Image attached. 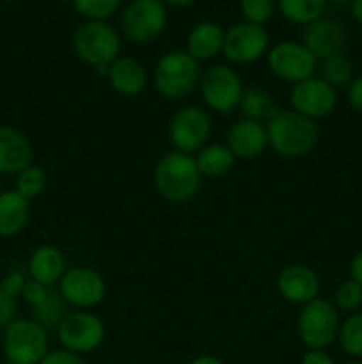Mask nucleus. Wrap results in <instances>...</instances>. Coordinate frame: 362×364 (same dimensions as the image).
<instances>
[{"label":"nucleus","instance_id":"nucleus-14","mask_svg":"<svg viewBox=\"0 0 362 364\" xmlns=\"http://www.w3.org/2000/svg\"><path fill=\"white\" fill-rule=\"evenodd\" d=\"M290 103L295 112L312 121L322 119L336 110L337 91L323 78L311 77L291 87Z\"/></svg>","mask_w":362,"mask_h":364},{"label":"nucleus","instance_id":"nucleus-10","mask_svg":"<svg viewBox=\"0 0 362 364\" xmlns=\"http://www.w3.org/2000/svg\"><path fill=\"white\" fill-rule=\"evenodd\" d=\"M213 121L204 109L195 105L181 107L169 123L170 144L176 151L192 153L199 151L206 146L212 135Z\"/></svg>","mask_w":362,"mask_h":364},{"label":"nucleus","instance_id":"nucleus-15","mask_svg":"<svg viewBox=\"0 0 362 364\" xmlns=\"http://www.w3.org/2000/svg\"><path fill=\"white\" fill-rule=\"evenodd\" d=\"M277 290L287 302L304 306L318 299L322 283H319L318 274L311 267L295 263V265L284 267L279 272Z\"/></svg>","mask_w":362,"mask_h":364},{"label":"nucleus","instance_id":"nucleus-13","mask_svg":"<svg viewBox=\"0 0 362 364\" xmlns=\"http://www.w3.org/2000/svg\"><path fill=\"white\" fill-rule=\"evenodd\" d=\"M59 284V291L64 301L78 309H89L102 304L106 294L105 279L91 267L67 269Z\"/></svg>","mask_w":362,"mask_h":364},{"label":"nucleus","instance_id":"nucleus-25","mask_svg":"<svg viewBox=\"0 0 362 364\" xmlns=\"http://www.w3.org/2000/svg\"><path fill=\"white\" fill-rule=\"evenodd\" d=\"M327 0H279V11L290 23L307 27L325 13Z\"/></svg>","mask_w":362,"mask_h":364},{"label":"nucleus","instance_id":"nucleus-9","mask_svg":"<svg viewBox=\"0 0 362 364\" xmlns=\"http://www.w3.org/2000/svg\"><path fill=\"white\" fill-rule=\"evenodd\" d=\"M55 333L62 348L80 355L102 347L106 336L103 320L91 311L67 313Z\"/></svg>","mask_w":362,"mask_h":364},{"label":"nucleus","instance_id":"nucleus-6","mask_svg":"<svg viewBox=\"0 0 362 364\" xmlns=\"http://www.w3.org/2000/svg\"><path fill=\"white\" fill-rule=\"evenodd\" d=\"M48 347V331L35 320H14L4 333V354L11 364H39Z\"/></svg>","mask_w":362,"mask_h":364},{"label":"nucleus","instance_id":"nucleus-18","mask_svg":"<svg viewBox=\"0 0 362 364\" xmlns=\"http://www.w3.org/2000/svg\"><path fill=\"white\" fill-rule=\"evenodd\" d=\"M34 149L28 139L13 127H0V174H20L32 166Z\"/></svg>","mask_w":362,"mask_h":364},{"label":"nucleus","instance_id":"nucleus-41","mask_svg":"<svg viewBox=\"0 0 362 364\" xmlns=\"http://www.w3.org/2000/svg\"><path fill=\"white\" fill-rule=\"evenodd\" d=\"M351 14L357 20V23L362 25V0H353V4H351Z\"/></svg>","mask_w":362,"mask_h":364},{"label":"nucleus","instance_id":"nucleus-39","mask_svg":"<svg viewBox=\"0 0 362 364\" xmlns=\"http://www.w3.org/2000/svg\"><path fill=\"white\" fill-rule=\"evenodd\" d=\"M350 279H353L355 283H358L362 287V249L350 262Z\"/></svg>","mask_w":362,"mask_h":364},{"label":"nucleus","instance_id":"nucleus-31","mask_svg":"<svg viewBox=\"0 0 362 364\" xmlns=\"http://www.w3.org/2000/svg\"><path fill=\"white\" fill-rule=\"evenodd\" d=\"M240 9L245 21L265 27L275 13V2L273 0H241Z\"/></svg>","mask_w":362,"mask_h":364},{"label":"nucleus","instance_id":"nucleus-45","mask_svg":"<svg viewBox=\"0 0 362 364\" xmlns=\"http://www.w3.org/2000/svg\"><path fill=\"white\" fill-rule=\"evenodd\" d=\"M6 364H11V363H6Z\"/></svg>","mask_w":362,"mask_h":364},{"label":"nucleus","instance_id":"nucleus-8","mask_svg":"<svg viewBox=\"0 0 362 364\" xmlns=\"http://www.w3.org/2000/svg\"><path fill=\"white\" fill-rule=\"evenodd\" d=\"M201 96L206 105L219 114H229L240 105L243 84L236 70L227 64H213L199 80Z\"/></svg>","mask_w":362,"mask_h":364},{"label":"nucleus","instance_id":"nucleus-4","mask_svg":"<svg viewBox=\"0 0 362 364\" xmlns=\"http://www.w3.org/2000/svg\"><path fill=\"white\" fill-rule=\"evenodd\" d=\"M121 36L109 21H85L75 31L73 50L80 60L96 68L110 66L121 57Z\"/></svg>","mask_w":362,"mask_h":364},{"label":"nucleus","instance_id":"nucleus-22","mask_svg":"<svg viewBox=\"0 0 362 364\" xmlns=\"http://www.w3.org/2000/svg\"><path fill=\"white\" fill-rule=\"evenodd\" d=\"M31 219V201L18 191L0 192V237H16Z\"/></svg>","mask_w":362,"mask_h":364},{"label":"nucleus","instance_id":"nucleus-35","mask_svg":"<svg viewBox=\"0 0 362 364\" xmlns=\"http://www.w3.org/2000/svg\"><path fill=\"white\" fill-rule=\"evenodd\" d=\"M39 364H89L84 355L75 354V352L59 348V350H50Z\"/></svg>","mask_w":362,"mask_h":364},{"label":"nucleus","instance_id":"nucleus-32","mask_svg":"<svg viewBox=\"0 0 362 364\" xmlns=\"http://www.w3.org/2000/svg\"><path fill=\"white\" fill-rule=\"evenodd\" d=\"M334 301L337 308L343 311L355 313L362 306V287L353 279L343 281L334 294Z\"/></svg>","mask_w":362,"mask_h":364},{"label":"nucleus","instance_id":"nucleus-12","mask_svg":"<svg viewBox=\"0 0 362 364\" xmlns=\"http://www.w3.org/2000/svg\"><path fill=\"white\" fill-rule=\"evenodd\" d=\"M270 46V36L261 25L240 21L226 31L222 53L233 64H252L265 57Z\"/></svg>","mask_w":362,"mask_h":364},{"label":"nucleus","instance_id":"nucleus-11","mask_svg":"<svg viewBox=\"0 0 362 364\" xmlns=\"http://www.w3.org/2000/svg\"><path fill=\"white\" fill-rule=\"evenodd\" d=\"M270 71L287 84H298L314 77L318 59L304 43L280 41L268 50Z\"/></svg>","mask_w":362,"mask_h":364},{"label":"nucleus","instance_id":"nucleus-24","mask_svg":"<svg viewBox=\"0 0 362 364\" xmlns=\"http://www.w3.org/2000/svg\"><path fill=\"white\" fill-rule=\"evenodd\" d=\"M240 110L245 119L258 121V123H268L279 109L275 105V100L266 89L248 87L243 89V95L240 100Z\"/></svg>","mask_w":362,"mask_h":364},{"label":"nucleus","instance_id":"nucleus-16","mask_svg":"<svg viewBox=\"0 0 362 364\" xmlns=\"http://www.w3.org/2000/svg\"><path fill=\"white\" fill-rule=\"evenodd\" d=\"M302 43L311 50L316 59L323 60L343 53L344 45H346V32L337 20L322 16L305 27Z\"/></svg>","mask_w":362,"mask_h":364},{"label":"nucleus","instance_id":"nucleus-38","mask_svg":"<svg viewBox=\"0 0 362 364\" xmlns=\"http://www.w3.org/2000/svg\"><path fill=\"white\" fill-rule=\"evenodd\" d=\"M300 364H336L325 350H309Z\"/></svg>","mask_w":362,"mask_h":364},{"label":"nucleus","instance_id":"nucleus-3","mask_svg":"<svg viewBox=\"0 0 362 364\" xmlns=\"http://www.w3.org/2000/svg\"><path fill=\"white\" fill-rule=\"evenodd\" d=\"M201 80V64L187 50H170L158 59L153 75L155 87L163 98L181 100Z\"/></svg>","mask_w":362,"mask_h":364},{"label":"nucleus","instance_id":"nucleus-2","mask_svg":"<svg viewBox=\"0 0 362 364\" xmlns=\"http://www.w3.org/2000/svg\"><path fill=\"white\" fill-rule=\"evenodd\" d=\"M268 146L284 159H300L309 155L318 142V124L302 114L279 110L266 123Z\"/></svg>","mask_w":362,"mask_h":364},{"label":"nucleus","instance_id":"nucleus-1","mask_svg":"<svg viewBox=\"0 0 362 364\" xmlns=\"http://www.w3.org/2000/svg\"><path fill=\"white\" fill-rule=\"evenodd\" d=\"M201 173L192 155L181 151L165 153L153 169L156 191L165 201L188 203L201 191Z\"/></svg>","mask_w":362,"mask_h":364},{"label":"nucleus","instance_id":"nucleus-23","mask_svg":"<svg viewBox=\"0 0 362 364\" xmlns=\"http://www.w3.org/2000/svg\"><path fill=\"white\" fill-rule=\"evenodd\" d=\"M194 159L201 176L206 178L226 176L236 162V156L226 144H206L204 148L199 149Z\"/></svg>","mask_w":362,"mask_h":364},{"label":"nucleus","instance_id":"nucleus-33","mask_svg":"<svg viewBox=\"0 0 362 364\" xmlns=\"http://www.w3.org/2000/svg\"><path fill=\"white\" fill-rule=\"evenodd\" d=\"M16 299L7 295L0 288V331H6L16 320Z\"/></svg>","mask_w":362,"mask_h":364},{"label":"nucleus","instance_id":"nucleus-40","mask_svg":"<svg viewBox=\"0 0 362 364\" xmlns=\"http://www.w3.org/2000/svg\"><path fill=\"white\" fill-rule=\"evenodd\" d=\"M188 364H224V361L220 358H216V355L202 354V355H197L195 359H192Z\"/></svg>","mask_w":362,"mask_h":364},{"label":"nucleus","instance_id":"nucleus-19","mask_svg":"<svg viewBox=\"0 0 362 364\" xmlns=\"http://www.w3.org/2000/svg\"><path fill=\"white\" fill-rule=\"evenodd\" d=\"M109 82L123 96H138L148 87V71L133 57H117L110 64Z\"/></svg>","mask_w":362,"mask_h":364},{"label":"nucleus","instance_id":"nucleus-30","mask_svg":"<svg viewBox=\"0 0 362 364\" xmlns=\"http://www.w3.org/2000/svg\"><path fill=\"white\" fill-rule=\"evenodd\" d=\"M73 6L87 21H106L119 9L121 0H73Z\"/></svg>","mask_w":362,"mask_h":364},{"label":"nucleus","instance_id":"nucleus-17","mask_svg":"<svg viewBox=\"0 0 362 364\" xmlns=\"http://www.w3.org/2000/svg\"><path fill=\"white\" fill-rule=\"evenodd\" d=\"M226 146L236 159L252 160L261 155L268 146L266 127L251 119H240L233 123L226 135Z\"/></svg>","mask_w":362,"mask_h":364},{"label":"nucleus","instance_id":"nucleus-20","mask_svg":"<svg viewBox=\"0 0 362 364\" xmlns=\"http://www.w3.org/2000/svg\"><path fill=\"white\" fill-rule=\"evenodd\" d=\"M66 270V258L62 251L53 245H41L32 252L28 259V272L32 279L48 288L59 283Z\"/></svg>","mask_w":362,"mask_h":364},{"label":"nucleus","instance_id":"nucleus-37","mask_svg":"<svg viewBox=\"0 0 362 364\" xmlns=\"http://www.w3.org/2000/svg\"><path fill=\"white\" fill-rule=\"evenodd\" d=\"M348 103L351 109L362 114V75L353 78L348 85Z\"/></svg>","mask_w":362,"mask_h":364},{"label":"nucleus","instance_id":"nucleus-21","mask_svg":"<svg viewBox=\"0 0 362 364\" xmlns=\"http://www.w3.org/2000/svg\"><path fill=\"white\" fill-rule=\"evenodd\" d=\"M226 32L215 21H201L190 31L187 38V52L195 60H209L220 55L224 50Z\"/></svg>","mask_w":362,"mask_h":364},{"label":"nucleus","instance_id":"nucleus-34","mask_svg":"<svg viewBox=\"0 0 362 364\" xmlns=\"http://www.w3.org/2000/svg\"><path fill=\"white\" fill-rule=\"evenodd\" d=\"M48 294H50L48 287H45V284H41V283H38V281L31 279V281H27V284H25L21 297H23V301L27 302L31 308H34V306H38L39 302L45 301L46 295H48Z\"/></svg>","mask_w":362,"mask_h":364},{"label":"nucleus","instance_id":"nucleus-29","mask_svg":"<svg viewBox=\"0 0 362 364\" xmlns=\"http://www.w3.org/2000/svg\"><path fill=\"white\" fill-rule=\"evenodd\" d=\"M46 185H48V178H46L45 171L39 166H31L21 171L20 174H16V188L14 191L20 192L28 201H32L45 192Z\"/></svg>","mask_w":362,"mask_h":364},{"label":"nucleus","instance_id":"nucleus-36","mask_svg":"<svg viewBox=\"0 0 362 364\" xmlns=\"http://www.w3.org/2000/svg\"><path fill=\"white\" fill-rule=\"evenodd\" d=\"M25 284H27V279H25L23 274L11 272L4 277V281L0 283V288H2L7 295H11V297L16 299V297H21Z\"/></svg>","mask_w":362,"mask_h":364},{"label":"nucleus","instance_id":"nucleus-7","mask_svg":"<svg viewBox=\"0 0 362 364\" xmlns=\"http://www.w3.org/2000/svg\"><path fill=\"white\" fill-rule=\"evenodd\" d=\"M167 27V7L162 0H131L121 16V31L135 45L153 43Z\"/></svg>","mask_w":362,"mask_h":364},{"label":"nucleus","instance_id":"nucleus-43","mask_svg":"<svg viewBox=\"0 0 362 364\" xmlns=\"http://www.w3.org/2000/svg\"><path fill=\"white\" fill-rule=\"evenodd\" d=\"M350 364H362V361H353V363H350Z\"/></svg>","mask_w":362,"mask_h":364},{"label":"nucleus","instance_id":"nucleus-44","mask_svg":"<svg viewBox=\"0 0 362 364\" xmlns=\"http://www.w3.org/2000/svg\"><path fill=\"white\" fill-rule=\"evenodd\" d=\"M4 2H13V0H4Z\"/></svg>","mask_w":362,"mask_h":364},{"label":"nucleus","instance_id":"nucleus-27","mask_svg":"<svg viewBox=\"0 0 362 364\" xmlns=\"http://www.w3.org/2000/svg\"><path fill=\"white\" fill-rule=\"evenodd\" d=\"M337 341L343 352L350 358H362V311H355L341 322Z\"/></svg>","mask_w":362,"mask_h":364},{"label":"nucleus","instance_id":"nucleus-28","mask_svg":"<svg viewBox=\"0 0 362 364\" xmlns=\"http://www.w3.org/2000/svg\"><path fill=\"white\" fill-rule=\"evenodd\" d=\"M322 78L337 91V89L344 87V85H350V82L353 80V64L343 53L323 59Z\"/></svg>","mask_w":362,"mask_h":364},{"label":"nucleus","instance_id":"nucleus-42","mask_svg":"<svg viewBox=\"0 0 362 364\" xmlns=\"http://www.w3.org/2000/svg\"><path fill=\"white\" fill-rule=\"evenodd\" d=\"M163 4H167V6H172V7H187L190 6V4H194L195 0H162Z\"/></svg>","mask_w":362,"mask_h":364},{"label":"nucleus","instance_id":"nucleus-5","mask_svg":"<svg viewBox=\"0 0 362 364\" xmlns=\"http://www.w3.org/2000/svg\"><path fill=\"white\" fill-rule=\"evenodd\" d=\"M341 320L337 308L325 299L302 306L297 320L298 338L309 350H325L337 340Z\"/></svg>","mask_w":362,"mask_h":364},{"label":"nucleus","instance_id":"nucleus-26","mask_svg":"<svg viewBox=\"0 0 362 364\" xmlns=\"http://www.w3.org/2000/svg\"><path fill=\"white\" fill-rule=\"evenodd\" d=\"M67 306L70 304L64 301L60 291L50 290V294L46 295L45 301L39 302L38 306L32 308V315H34L32 320H35V322L41 327H45L46 331H57L60 322L66 318Z\"/></svg>","mask_w":362,"mask_h":364}]
</instances>
